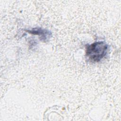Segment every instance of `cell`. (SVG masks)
<instances>
[{
	"label": "cell",
	"mask_w": 121,
	"mask_h": 121,
	"mask_svg": "<svg viewBox=\"0 0 121 121\" xmlns=\"http://www.w3.org/2000/svg\"><path fill=\"white\" fill-rule=\"evenodd\" d=\"M109 45L104 41H98L86 46V56L93 63L100 61L107 55Z\"/></svg>",
	"instance_id": "6da1fadb"
},
{
	"label": "cell",
	"mask_w": 121,
	"mask_h": 121,
	"mask_svg": "<svg viewBox=\"0 0 121 121\" xmlns=\"http://www.w3.org/2000/svg\"><path fill=\"white\" fill-rule=\"evenodd\" d=\"M25 31L30 34L39 35L40 36V40L44 42L48 41L52 36V33L51 31L39 27L33 28L30 30L26 29Z\"/></svg>",
	"instance_id": "7a4b0ae2"
}]
</instances>
